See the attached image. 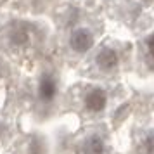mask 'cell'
Here are the masks:
<instances>
[{
    "instance_id": "obj_1",
    "label": "cell",
    "mask_w": 154,
    "mask_h": 154,
    "mask_svg": "<svg viewBox=\"0 0 154 154\" xmlns=\"http://www.w3.org/2000/svg\"><path fill=\"white\" fill-rule=\"evenodd\" d=\"M38 28L28 21H12L2 33L4 45L12 52H26L33 49L38 42Z\"/></svg>"
},
{
    "instance_id": "obj_2",
    "label": "cell",
    "mask_w": 154,
    "mask_h": 154,
    "mask_svg": "<svg viewBox=\"0 0 154 154\" xmlns=\"http://www.w3.org/2000/svg\"><path fill=\"white\" fill-rule=\"evenodd\" d=\"M123 61H125V54H123V50L119 49L118 45L102 43L92 54L90 64L97 75L109 76V75L118 73L119 68H121V64H123Z\"/></svg>"
},
{
    "instance_id": "obj_3",
    "label": "cell",
    "mask_w": 154,
    "mask_h": 154,
    "mask_svg": "<svg viewBox=\"0 0 154 154\" xmlns=\"http://www.w3.org/2000/svg\"><path fill=\"white\" fill-rule=\"evenodd\" d=\"M95 38H97V31L94 29L90 24H75L68 33L66 38V47L73 57H82L87 52H90L92 47L95 45Z\"/></svg>"
},
{
    "instance_id": "obj_4",
    "label": "cell",
    "mask_w": 154,
    "mask_h": 154,
    "mask_svg": "<svg viewBox=\"0 0 154 154\" xmlns=\"http://www.w3.org/2000/svg\"><path fill=\"white\" fill-rule=\"evenodd\" d=\"M82 106L88 114H100L109 106V90L100 85H90L82 94Z\"/></svg>"
},
{
    "instance_id": "obj_5",
    "label": "cell",
    "mask_w": 154,
    "mask_h": 154,
    "mask_svg": "<svg viewBox=\"0 0 154 154\" xmlns=\"http://www.w3.org/2000/svg\"><path fill=\"white\" fill-rule=\"evenodd\" d=\"M59 92V78L54 69H43L36 82V100L42 106H50Z\"/></svg>"
},
{
    "instance_id": "obj_6",
    "label": "cell",
    "mask_w": 154,
    "mask_h": 154,
    "mask_svg": "<svg viewBox=\"0 0 154 154\" xmlns=\"http://www.w3.org/2000/svg\"><path fill=\"white\" fill-rule=\"evenodd\" d=\"M107 152V142L100 132L87 133L80 142V154H106Z\"/></svg>"
},
{
    "instance_id": "obj_7",
    "label": "cell",
    "mask_w": 154,
    "mask_h": 154,
    "mask_svg": "<svg viewBox=\"0 0 154 154\" xmlns=\"http://www.w3.org/2000/svg\"><path fill=\"white\" fill-rule=\"evenodd\" d=\"M140 61L144 63L147 69L154 71V31L149 33L146 38L140 40V49H139Z\"/></svg>"
},
{
    "instance_id": "obj_8",
    "label": "cell",
    "mask_w": 154,
    "mask_h": 154,
    "mask_svg": "<svg viewBox=\"0 0 154 154\" xmlns=\"http://www.w3.org/2000/svg\"><path fill=\"white\" fill-rule=\"evenodd\" d=\"M140 154H154V130L144 135L140 142Z\"/></svg>"
},
{
    "instance_id": "obj_9",
    "label": "cell",
    "mask_w": 154,
    "mask_h": 154,
    "mask_svg": "<svg viewBox=\"0 0 154 154\" xmlns=\"http://www.w3.org/2000/svg\"><path fill=\"white\" fill-rule=\"evenodd\" d=\"M4 132H5V126H4V125H2V123H0V137L4 135Z\"/></svg>"
},
{
    "instance_id": "obj_10",
    "label": "cell",
    "mask_w": 154,
    "mask_h": 154,
    "mask_svg": "<svg viewBox=\"0 0 154 154\" xmlns=\"http://www.w3.org/2000/svg\"><path fill=\"white\" fill-rule=\"evenodd\" d=\"M4 76V64H2V61H0V78Z\"/></svg>"
},
{
    "instance_id": "obj_11",
    "label": "cell",
    "mask_w": 154,
    "mask_h": 154,
    "mask_svg": "<svg viewBox=\"0 0 154 154\" xmlns=\"http://www.w3.org/2000/svg\"><path fill=\"white\" fill-rule=\"evenodd\" d=\"M140 4H146V5H149V4H151V2H154V0H139Z\"/></svg>"
}]
</instances>
